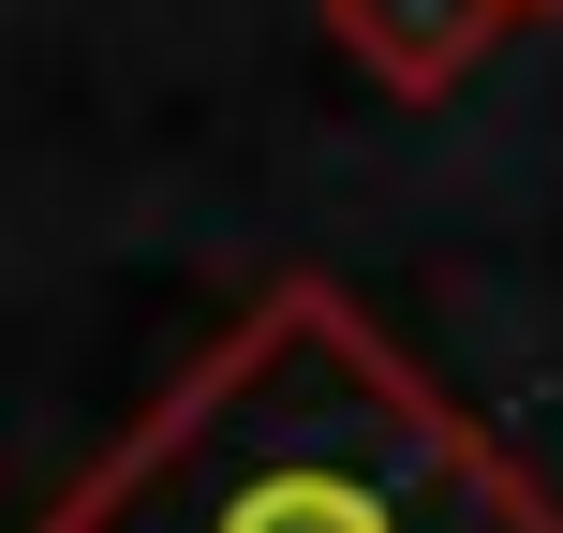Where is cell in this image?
I'll use <instances>...</instances> for the list:
<instances>
[{
  "label": "cell",
  "mask_w": 563,
  "mask_h": 533,
  "mask_svg": "<svg viewBox=\"0 0 563 533\" xmlns=\"http://www.w3.org/2000/svg\"><path fill=\"white\" fill-rule=\"evenodd\" d=\"M30 533H563V489L341 281H282Z\"/></svg>",
  "instance_id": "cell-1"
}]
</instances>
